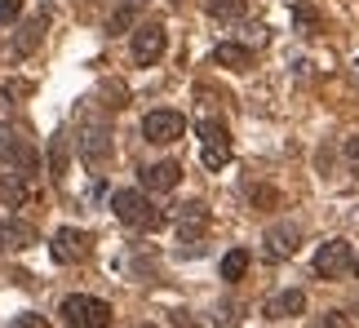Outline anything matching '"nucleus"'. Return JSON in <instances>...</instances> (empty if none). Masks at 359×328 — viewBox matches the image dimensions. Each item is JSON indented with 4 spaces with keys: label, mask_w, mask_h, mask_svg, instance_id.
<instances>
[{
    "label": "nucleus",
    "mask_w": 359,
    "mask_h": 328,
    "mask_svg": "<svg viewBox=\"0 0 359 328\" xmlns=\"http://www.w3.org/2000/svg\"><path fill=\"white\" fill-rule=\"evenodd\" d=\"M62 320L72 328H111V306L102 297H89V293H72L62 302Z\"/></svg>",
    "instance_id": "3"
},
{
    "label": "nucleus",
    "mask_w": 359,
    "mask_h": 328,
    "mask_svg": "<svg viewBox=\"0 0 359 328\" xmlns=\"http://www.w3.org/2000/svg\"><path fill=\"white\" fill-rule=\"evenodd\" d=\"M0 249H5V226H0Z\"/></svg>",
    "instance_id": "32"
},
{
    "label": "nucleus",
    "mask_w": 359,
    "mask_h": 328,
    "mask_svg": "<svg viewBox=\"0 0 359 328\" xmlns=\"http://www.w3.org/2000/svg\"><path fill=\"white\" fill-rule=\"evenodd\" d=\"M293 18H297V32H306V36H315V32L324 27V18H320V13H315L311 5H297V9H293Z\"/></svg>",
    "instance_id": "21"
},
{
    "label": "nucleus",
    "mask_w": 359,
    "mask_h": 328,
    "mask_svg": "<svg viewBox=\"0 0 359 328\" xmlns=\"http://www.w3.org/2000/svg\"><path fill=\"white\" fill-rule=\"evenodd\" d=\"M76 151H80V160H89V164L111 160V129H107V125H85L80 138H76Z\"/></svg>",
    "instance_id": "12"
},
{
    "label": "nucleus",
    "mask_w": 359,
    "mask_h": 328,
    "mask_svg": "<svg viewBox=\"0 0 359 328\" xmlns=\"http://www.w3.org/2000/svg\"><path fill=\"white\" fill-rule=\"evenodd\" d=\"M187 133V116L182 111H151L147 120H142V138L147 142H160V146H169V142H177Z\"/></svg>",
    "instance_id": "7"
},
{
    "label": "nucleus",
    "mask_w": 359,
    "mask_h": 328,
    "mask_svg": "<svg viewBox=\"0 0 359 328\" xmlns=\"http://www.w3.org/2000/svg\"><path fill=\"white\" fill-rule=\"evenodd\" d=\"M147 0H120V9H142Z\"/></svg>",
    "instance_id": "31"
},
{
    "label": "nucleus",
    "mask_w": 359,
    "mask_h": 328,
    "mask_svg": "<svg viewBox=\"0 0 359 328\" xmlns=\"http://www.w3.org/2000/svg\"><path fill=\"white\" fill-rule=\"evenodd\" d=\"M177 182H182V164H173V160H160V164H147L142 169L147 191H173Z\"/></svg>",
    "instance_id": "15"
},
{
    "label": "nucleus",
    "mask_w": 359,
    "mask_h": 328,
    "mask_svg": "<svg viewBox=\"0 0 359 328\" xmlns=\"http://www.w3.org/2000/svg\"><path fill=\"white\" fill-rule=\"evenodd\" d=\"M32 93H36L32 80H9L5 85V98H32Z\"/></svg>",
    "instance_id": "24"
},
{
    "label": "nucleus",
    "mask_w": 359,
    "mask_h": 328,
    "mask_svg": "<svg viewBox=\"0 0 359 328\" xmlns=\"http://www.w3.org/2000/svg\"><path fill=\"white\" fill-rule=\"evenodd\" d=\"M236 324H240V306L236 302H222L213 310V328H236Z\"/></svg>",
    "instance_id": "22"
},
{
    "label": "nucleus",
    "mask_w": 359,
    "mask_h": 328,
    "mask_svg": "<svg viewBox=\"0 0 359 328\" xmlns=\"http://www.w3.org/2000/svg\"><path fill=\"white\" fill-rule=\"evenodd\" d=\"M311 328H355V324H351L346 315H341V310H328V315H320Z\"/></svg>",
    "instance_id": "23"
},
{
    "label": "nucleus",
    "mask_w": 359,
    "mask_h": 328,
    "mask_svg": "<svg viewBox=\"0 0 359 328\" xmlns=\"http://www.w3.org/2000/svg\"><path fill=\"white\" fill-rule=\"evenodd\" d=\"M297 244H302L297 222H275L266 235H262V253H266L271 262H284V257H293V253H297Z\"/></svg>",
    "instance_id": "8"
},
{
    "label": "nucleus",
    "mask_w": 359,
    "mask_h": 328,
    "mask_svg": "<svg viewBox=\"0 0 359 328\" xmlns=\"http://www.w3.org/2000/svg\"><path fill=\"white\" fill-rule=\"evenodd\" d=\"M200 160L204 169H226L231 164V133L222 120H200Z\"/></svg>",
    "instance_id": "4"
},
{
    "label": "nucleus",
    "mask_w": 359,
    "mask_h": 328,
    "mask_svg": "<svg viewBox=\"0 0 359 328\" xmlns=\"http://www.w3.org/2000/svg\"><path fill=\"white\" fill-rule=\"evenodd\" d=\"M40 240V231L32 226V222H22V217H13V222L5 226V249H13V253H22V249H32V244Z\"/></svg>",
    "instance_id": "18"
},
{
    "label": "nucleus",
    "mask_w": 359,
    "mask_h": 328,
    "mask_svg": "<svg viewBox=\"0 0 359 328\" xmlns=\"http://www.w3.org/2000/svg\"><path fill=\"white\" fill-rule=\"evenodd\" d=\"M45 36H49V9H36L32 18H27L22 27H18V36H13V45H9V53L13 58H32V53L45 45Z\"/></svg>",
    "instance_id": "6"
},
{
    "label": "nucleus",
    "mask_w": 359,
    "mask_h": 328,
    "mask_svg": "<svg viewBox=\"0 0 359 328\" xmlns=\"http://www.w3.org/2000/svg\"><path fill=\"white\" fill-rule=\"evenodd\" d=\"M147 328H156V324H147Z\"/></svg>",
    "instance_id": "34"
},
{
    "label": "nucleus",
    "mask_w": 359,
    "mask_h": 328,
    "mask_svg": "<svg viewBox=\"0 0 359 328\" xmlns=\"http://www.w3.org/2000/svg\"><path fill=\"white\" fill-rule=\"evenodd\" d=\"M0 164H5L9 173H36V142L27 138V129L18 125H0Z\"/></svg>",
    "instance_id": "2"
},
{
    "label": "nucleus",
    "mask_w": 359,
    "mask_h": 328,
    "mask_svg": "<svg viewBox=\"0 0 359 328\" xmlns=\"http://www.w3.org/2000/svg\"><path fill=\"white\" fill-rule=\"evenodd\" d=\"M67 160H72V138H67V133H53V142H49V177L53 182L67 177Z\"/></svg>",
    "instance_id": "17"
},
{
    "label": "nucleus",
    "mask_w": 359,
    "mask_h": 328,
    "mask_svg": "<svg viewBox=\"0 0 359 328\" xmlns=\"http://www.w3.org/2000/svg\"><path fill=\"white\" fill-rule=\"evenodd\" d=\"M244 271H248V253H244V249H231V253L222 257V280L236 284V280H244Z\"/></svg>",
    "instance_id": "20"
},
{
    "label": "nucleus",
    "mask_w": 359,
    "mask_h": 328,
    "mask_svg": "<svg viewBox=\"0 0 359 328\" xmlns=\"http://www.w3.org/2000/svg\"><path fill=\"white\" fill-rule=\"evenodd\" d=\"M111 213L120 217L124 226H133V231H156L164 222L160 209L147 200V191H116V196H111Z\"/></svg>",
    "instance_id": "1"
},
{
    "label": "nucleus",
    "mask_w": 359,
    "mask_h": 328,
    "mask_svg": "<svg viewBox=\"0 0 359 328\" xmlns=\"http://www.w3.org/2000/svg\"><path fill=\"white\" fill-rule=\"evenodd\" d=\"M275 200H280V196H275L271 186H253V204H257V209H262V204H275Z\"/></svg>",
    "instance_id": "29"
},
{
    "label": "nucleus",
    "mask_w": 359,
    "mask_h": 328,
    "mask_svg": "<svg viewBox=\"0 0 359 328\" xmlns=\"http://www.w3.org/2000/svg\"><path fill=\"white\" fill-rule=\"evenodd\" d=\"M164 40H169V36H164L160 22H142V27L133 32V62H137V67H151V62L164 53Z\"/></svg>",
    "instance_id": "11"
},
{
    "label": "nucleus",
    "mask_w": 359,
    "mask_h": 328,
    "mask_svg": "<svg viewBox=\"0 0 359 328\" xmlns=\"http://www.w3.org/2000/svg\"><path fill=\"white\" fill-rule=\"evenodd\" d=\"M204 231H209V204H200V200L177 204V235L187 244H196V240H204Z\"/></svg>",
    "instance_id": "13"
},
{
    "label": "nucleus",
    "mask_w": 359,
    "mask_h": 328,
    "mask_svg": "<svg viewBox=\"0 0 359 328\" xmlns=\"http://www.w3.org/2000/svg\"><path fill=\"white\" fill-rule=\"evenodd\" d=\"M18 9H22V0H0V22H13Z\"/></svg>",
    "instance_id": "30"
},
{
    "label": "nucleus",
    "mask_w": 359,
    "mask_h": 328,
    "mask_svg": "<svg viewBox=\"0 0 359 328\" xmlns=\"http://www.w3.org/2000/svg\"><path fill=\"white\" fill-rule=\"evenodd\" d=\"M213 62H217V67H231V71H248V67H253V49H248V45H236V40H226V45L213 49Z\"/></svg>",
    "instance_id": "16"
},
{
    "label": "nucleus",
    "mask_w": 359,
    "mask_h": 328,
    "mask_svg": "<svg viewBox=\"0 0 359 328\" xmlns=\"http://www.w3.org/2000/svg\"><path fill=\"white\" fill-rule=\"evenodd\" d=\"M346 169L359 177V133H355V138H346Z\"/></svg>",
    "instance_id": "25"
},
{
    "label": "nucleus",
    "mask_w": 359,
    "mask_h": 328,
    "mask_svg": "<svg viewBox=\"0 0 359 328\" xmlns=\"http://www.w3.org/2000/svg\"><path fill=\"white\" fill-rule=\"evenodd\" d=\"M244 0H204V13L209 18H222V22H231V18H244Z\"/></svg>",
    "instance_id": "19"
},
{
    "label": "nucleus",
    "mask_w": 359,
    "mask_h": 328,
    "mask_svg": "<svg viewBox=\"0 0 359 328\" xmlns=\"http://www.w3.org/2000/svg\"><path fill=\"white\" fill-rule=\"evenodd\" d=\"M0 200L13 204V209H27V204H36V200H40L36 173H5V177H0Z\"/></svg>",
    "instance_id": "10"
},
{
    "label": "nucleus",
    "mask_w": 359,
    "mask_h": 328,
    "mask_svg": "<svg viewBox=\"0 0 359 328\" xmlns=\"http://www.w3.org/2000/svg\"><path fill=\"white\" fill-rule=\"evenodd\" d=\"M351 266H355V253H351L346 240H328V244H320V253H315V275L320 280H341Z\"/></svg>",
    "instance_id": "5"
},
{
    "label": "nucleus",
    "mask_w": 359,
    "mask_h": 328,
    "mask_svg": "<svg viewBox=\"0 0 359 328\" xmlns=\"http://www.w3.org/2000/svg\"><path fill=\"white\" fill-rule=\"evenodd\" d=\"M351 271H355V275H359V257H355V266H351Z\"/></svg>",
    "instance_id": "33"
},
{
    "label": "nucleus",
    "mask_w": 359,
    "mask_h": 328,
    "mask_svg": "<svg viewBox=\"0 0 359 328\" xmlns=\"http://www.w3.org/2000/svg\"><path fill=\"white\" fill-rule=\"evenodd\" d=\"M244 32H248V49H253V45H262V40H266V27H262V22H248Z\"/></svg>",
    "instance_id": "28"
},
{
    "label": "nucleus",
    "mask_w": 359,
    "mask_h": 328,
    "mask_svg": "<svg viewBox=\"0 0 359 328\" xmlns=\"http://www.w3.org/2000/svg\"><path fill=\"white\" fill-rule=\"evenodd\" d=\"M302 310H306V293H302V289H284V293L266 297L262 315H266V320H293V315H302Z\"/></svg>",
    "instance_id": "14"
},
{
    "label": "nucleus",
    "mask_w": 359,
    "mask_h": 328,
    "mask_svg": "<svg viewBox=\"0 0 359 328\" xmlns=\"http://www.w3.org/2000/svg\"><path fill=\"white\" fill-rule=\"evenodd\" d=\"M49 253L58 257L62 266H76V262H85V257H89V235H85V231H76V226H62L58 235L49 240Z\"/></svg>",
    "instance_id": "9"
},
{
    "label": "nucleus",
    "mask_w": 359,
    "mask_h": 328,
    "mask_svg": "<svg viewBox=\"0 0 359 328\" xmlns=\"http://www.w3.org/2000/svg\"><path fill=\"white\" fill-rule=\"evenodd\" d=\"M129 18H133V9H120V13H116V18H111V22H107V32H116V36H120V32H124V27H129Z\"/></svg>",
    "instance_id": "27"
},
{
    "label": "nucleus",
    "mask_w": 359,
    "mask_h": 328,
    "mask_svg": "<svg viewBox=\"0 0 359 328\" xmlns=\"http://www.w3.org/2000/svg\"><path fill=\"white\" fill-rule=\"evenodd\" d=\"M9 328H49V320H45V315H32V310H27V315H18Z\"/></svg>",
    "instance_id": "26"
}]
</instances>
